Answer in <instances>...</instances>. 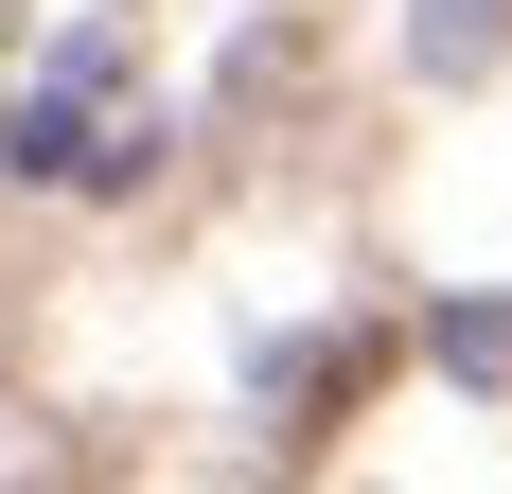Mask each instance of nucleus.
<instances>
[{"instance_id": "nucleus-1", "label": "nucleus", "mask_w": 512, "mask_h": 494, "mask_svg": "<svg viewBox=\"0 0 512 494\" xmlns=\"http://www.w3.org/2000/svg\"><path fill=\"white\" fill-rule=\"evenodd\" d=\"M106 71H124V53H106V36H71V53H53V89L36 106H18V124H0V159H18V177H89V106H106Z\"/></svg>"}, {"instance_id": "nucleus-2", "label": "nucleus", "mask_w": 512, "mask_h": 494, "mask_svg": "<svg viewBox=\"0 0 512 494\" xmlns=\"http://www.w3.org/2000/svg\"><path fill=\"white\" fill-rule=\"evenodd\" d=\"M407 36H424V71H495V53H512V0H424Z\"/></svg>"}, {"instance_id": "nucleus-3", "label": "nucleus", "mask_w": 512, "mask_h": 494, "mask_svg": "<svg viewBox=\"0 0 512 494\" xmlns=\"http://www.w3.org/2000/svg\"><path fill=\"white\" fill-rule=\"evenodd\" d=\"M442 371H460V389H512V300H460V318H442Z\"/></svg>"}]
</instances>
